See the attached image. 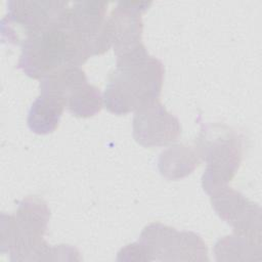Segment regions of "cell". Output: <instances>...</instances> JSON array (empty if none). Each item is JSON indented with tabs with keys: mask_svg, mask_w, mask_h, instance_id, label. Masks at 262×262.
Here are the masks:
<instances>
[{
	"mask_svg": "<svg viewBox=\"0 0 262 262\" xmlns=\"http://www.w3.org/2000/svg\"><path fill=\"white\" fill-rule=\"evenodd\" d=\"M195 149L207 163L202 185L211 194L226 186L236 174L243 158V140L225 125H207L195 141Z\"/></svg>",
	"mask_w": 262,
	"mask_h": 262,
	"instance_id": "obj_4",
	"label": "cell"
},
{
	"mask_svg": "<svg viewBox=\"0 0 262 262\" xmlns=\"http://www.w3.org/2000/svg\"><path fill=\"white\" fill-rule=\"evenodd\" d=\"M200 163L201 158L195 148L176 144L161 154L159 169L161 174L167 179L176 180L192 173Z\"/></svg>",
	"mask_w": 262,
	"mask_h": 262,
	"instance_id": "obj_12",
	"label": "cell"
},
{
	"mask_svg": "<svg viewBox=\"0 0 262 262\" xmlns=\"http://www.w3.org/2000/svg\"><path fill=\"white\" fill-rule=\"evenodd\" d=\"M6 5L7 12L1 19L2 38L21 45L29 37L60 23L70 2L10 0Z\"/></svg>",
	"mask_w": 262,
	"mask_h": 262,
	"instance_id": "obj_6",
	"label": "cell"
},
{
	"mask_svg": "<svg viewBox=\"0 0 262 262\" xmlns=\"http://www.w3.org/2000/svg\"><path fill=\"white\" fill-rule=\"evenodd\" d=\"M106 2L70 3L67 20L84 39L91 55L102 54L111 47L106 21Z\"/></svg>",
	"mask_w": 262,
	"mask_h": 262,
	"instance_id": "obj_10",
	"label": "cell"
},
{
	"mask_svg": "<svg viewBox=\"0 0 262 262\" xmlns=\"http://www.w3.org/2000/svg\"><path fill=\"white\" fill-rule=\"evenodd\" d=\"M163 78L162 62L150 56L144 46L118 57L105 86L103 104L115 115L136 112L159 101Z\"/></svg>",
	"mask_w": 262,
	"mask_h": 262,
	"instance_id": "obj_1",
	"label": "cell"
},
{
	"mask_svg": "<svg viewBox=\"0 0 262 262\" xmlns=\"http://www.w3.org/2000/svg\"><path fill=\"white\" fill-rule=\"evenodd\" d=\"M40 94L61 102L78 118H89L100 112L103 97L98 88L88 84L80 67H68L40 80Z\"/></svg>",
	"mask_w": 262,
	"mask_h": 262,
	"instance_id": "obj_5",
	"label": "cell"
},
{
	"mask_svg": "<svg viewBox=\"0 0 262 262\" xmlns=\"http://www.w3.org/2000/svg\"><path fill=\"white\" fill-rule=\"evenodd\" d=\"M214 252L218 261L261 260V242L233 233L219 239Z\"/></svg>",
	"mask_w": 262,
	"mask_h": 262,
	"instance_id": "obj_14",
	"label": "cell"
},
{
	"mask_svg": "<svg viewBox=\"0 0 262 262\" xmlns=\"http://www.w3.org/2000/svg\"><path fill=\"white\" fill-rule=\"evenodd\" d=\"M64 108V105L56 99L40 94L29 111L28 125L30 129L37 134L54 132Z\"/></svg>",
	"mask_w": 262,
	"mask_h": 262,
	"instance_id": "obj_13",
	"label": "cell"
},
{
	"mask_svg": "<svg viewBox=\"0 0 262 262\" xmlns=\"http://www.w3.org/2000/svg\"><path fill=\"white\" fill-rule=\"evenodd\" d=\"M50 211L40 198L24 199L13 215L1 214V252L7 251L11 261L55 260L54 254L64 245L49 247L43 236L46 232Z\"/></svg>",
	"mask_w": 262,
	"mask_h": 262,
	"instance_id": "obj_3",
	"label": "cell"
},
{
	"mask_svg": "<svg viewBox=\"0 0 262 262\" xmlns=\"http://www.w3.org/2000/svg\"><path fill=\"white\" fill-rule=\"evenodd\" d=\"M91 56L86 42L68 23L66 14L60 23L29 37L21 44L17 69L41 80L60 69L80 67Z\"/></svg>",
	"mask_w": 262,
	"mask_h": 262,
	"instance_id": "obj_2",
	"label": "cell"
},
{
	"mask_svg": "<svg viewBox=\"0 0 262 262\" xmlns=\"http://www.w3.org/2000/svg\"><path fill=\"white\" fill-rule=\"evenodd\" d=\"M151 2L129 1L118 2L107 18L106 27L111 47L118 57L134 52L144 45L142 44L141 14L145 12Z\"/></svg>",
	"mask_w": 262,
	"mask_h": 262,
	"instance_id": "obj_9",
	"label": "cell"
},
{
	"mask_svg": "<svg viewBox=\"0 0 262 262\" xmlns=\"http://www.w3.org/2000/svg\"><path fill=\"white\" fill-rule=\"evenodd\" d=\"M143 247L147 261L150 260H207L204 241L190 231H177L161 223H150L138 241Z\"/></svg>",
	"mask_w": 262,
	"mask_h": 262,
	"instance_id": "obj_7",
	"label": "cell"
},
{
	"mask_svg": "<svg viewBox=\"0 0 262 262\" xmlns=\"http://www.w3.org/2000/svg\"><path fill=\"white\" fill-rule=\"evenodd\" d=\"M181 126L176 117L156 101L135 112L133 136L136 142L145 146H164L178 139Z\"/></svg>",
	"mask_w": 262,
	"mask_h": 262,
	"instance_id": "obj_11",
	"label": "cell"
},
{
	"mask_svg": "<svg viewBox=\"0 0 262 262\" xmlns=\"http://www.w3.org/2000/svg\"><path fill=\"white\" fill-rule=\"evenodd\" d=\"M118 260H126V261H147L146 253L139 242L130 244L123 248L119 253Z\"/></svg>",
	"mask_w": 262,
	"mask_h": 262,
	"instance_id": "obj_15",
	"label": "cell"
},
{
	"mask_svg": "<svg viewBox=\"0 0 262 262\" xmlns=\"http://www.w3.org/2000/svg\"><path fill=\"white\" fill-rule=\"evenodd\" d=\"M210 195L215 212L234 233L261 242V209L257 204L227 185Z\"/></svg>",
	"mask_w": 262,
	"mask_h": 262,
	"instance_id": "obj_8",
	"label": "cell"
}]
</instances>
